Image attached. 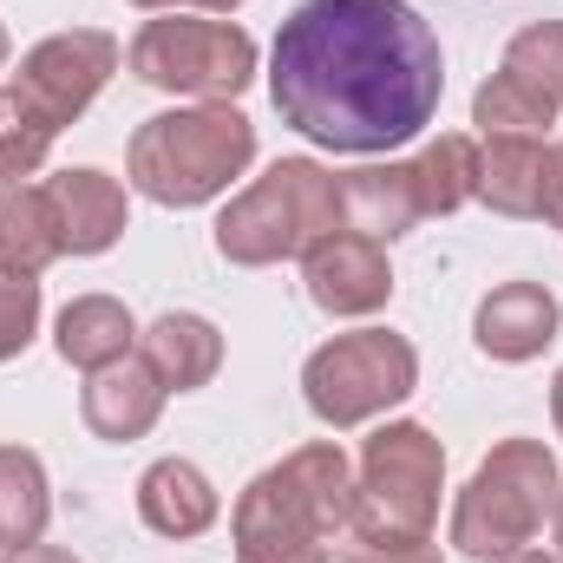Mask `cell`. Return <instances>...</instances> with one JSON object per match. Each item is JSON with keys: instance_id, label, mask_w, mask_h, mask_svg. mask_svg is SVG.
Masks as SVG:
<instances>
[{"instance_id": "6da1fadb", "label": "cell", "mask_w": 563, "mask_h": 563, "mask_svg": "<svg viewBox=\"0 0 563 563\" xmlns=\"http://www.w3.org/2000/svg\"><path fill=\"white\" fill-rule=\"evenodd\" d=\"M269 99L308 144L374 157L432 125L445 59L407 0H301L269 53Z\"/></svg>"}, {"instance_id": "7a4b0ae2", "label": "cell", "mask_w": 563, "mask_h": 563, "mask_svg": "<svg viewBox=\"0 0 563 563\" xmlns=\"http://www.w3.org/2000/svg\"><path fill=\"white\" fill-rule=\"evenodd\" d=\"M354 518V465L334 439L295 445L236 498V563H334V538Z\"/></svg>"}, {"instance_id": "3957f363", "label": "cell", "mask_w": 563, "mask_h": 563, "mask_svg": "<svg viewBox=\"0 0 563 563\" xmlns=\"http://www.w3.org/2000/svg\"><path fill=\"white\" fill-rule=\"evenodd\" d=\"M250 157H256V125L236 106H177L132 132L125 170L151 203L197 210L217 203L250 170Z\"/></svg>"}, {"instance_id": "277c9868", "label": "cell", "mask_w": 563, "mask_h": 563, "mask_svg": "<svg viewBox=\"0 0 563 563\" xmlns=\"http://www.w3.org/2000/svg\"><path fill=\"white\" fill-rule=\"evenodd\" d=\"M563 472L544 439H498L452 505V551L472 563H498L538 544L544 518L558 511Z\"/></svg>"}, {"instance_id": "5b68a950", "label": "cell", "mask_w": 563, "mask_h": 563, "mask_svg": "<svg viewBox=\"0 0 563 563\" xmlns=\"http://www.w3.org/2000/svg\"><path fill=\"white\" fill-rule=\"evenodd\" d=\"M334 230H341L334 170H321L314 157H276L243 197L223 203L217 256L236 263V269H269V263H288V256H308Z\"/></svg>"}, {"instance_id": "8992f818", "label": "cell", "mask_w": 563, "mask_h": 563, "mask_svg": "<svg viewBox=\"0 0 563 563\" xmlns=\"http://www.w3.org/2000/svg\"><path fill=\"white\" fill-rule=\"evenodd\" d=\"M420 387V354L407 334L394 328H361V334H334L308 354L301 367V400L308 413L334 432L380 420L387 407H400Z\"/></svg>"}, {"instance_id": "52a82bcc", "label": "cell", "mask_w": 563, "mask_h": 563, "mask_svg": "<svg viewBox=\"0 0 563 563\" xmlns=\"http://www.w3.org/2000/svg\"><path fill=\"white\" fill-rule=\"evenodd\" d=\"M132 73L157 92H177V99H203V106H230L236 92H250L256 79V40L236 26V20H184V13H164V20H144L139 40H132Z\"/></svg>"}, {"instance_id": "ba28073f", "label": "cell", "mask_w": 563, "mask_h": 563, "mask_svg": "<svg viewBox=\"0 0 563 563\" xmlns=\"http://www.w3.org/2000/svg\"><path fill=\"white\" fill-rule=\"evenodd\" d=\"M439 492H445V445L420 420H394L361 445L354 525H374V531H432Z\"/></svg>"}, {"instance_id": "9c48e42d", "label": "cell", "mask_w": 563, "mask_h": 563, "mask_svg": "<svg viewBox=\"0 0 563 563\" xmlns=\"http://www.w3.org/2000/svg\"><path fill=\"white\" fill-rule=\"evenodd\" d=\"M119 73V40L99 33V26H73V33H46L40 46L20 53V73H13V92L53 125H79V112L106 92V79Z\"/></svg>"}, {"instance_id": "30bf717a", "label": "cell", "mask_w": 563, "mask_h": 563, "mask_svg": "<svg viewBox=\"0 0 563 563\" xmlns=\"http://www.w3.org/2000/svg\"><path fill=\"white\" fill-rule=\"evenodd\" d=\"M301 282H308V301L334 321H361V314H380L394 301V263L380 243L367 236H321L308 256H301Z\"/></svg>"}, {"instance_id": "8fae6325", "label": "cell", "mask_w": 563, "mask_h": 563, "mask_svg": "<svg viewBox=\"0 0 563 563\" xmlns=\"http://www.w3.org/2000/svg\"><path fill=\"white\" fill-rule=\"evenodd\" d=\"M558 328H563V308L544 282H498V288L478 301V314H472L478 354H492V361H505V367L538 361V354L558 341Z\"/></svg>"}, {"instance_id": "7c38bea8", "label": "cell", "mask_w": 563, "mask_h": 563, "mask_svg": "<svg viewBox=\"0 0 563 563\" xmlns=\"http://www.w3.org/2000/svg\"><path fill=\"white\" fill-rule=\"evenodd\" d=\"M46 197H53V217H59V250L66 256H106L119 236H125V223H132V210H125V184L119 177H106V170H59V177H46Z\"/></svg>"}, {"instance_id": "4fadbf2b", "label": "cell", "mask_w": 563, "mask_h": 563, "mask_svg": "<svg viewBox=\"0 0 563 563\" xmlns=\"http://www.w3.org/2000/svg\"><path fill=\"white\" fill-rule=\"evenodd\" d=\"M334 210H341V230L347 236H367V243H394L413 223H426L420 197H413V164H361V170H341L334 177Z\"/></svg>"}, {"instance_id": "5bb4252c", "label": "cell", "mask_w": 563, "mask_h": 563, "mask_svg": "<svg viewBox=\"0 0 563 563\" xmlns=\"http://www.w3.org/2000/svg\"><path fill=\"white\" fill-rule=\"evenodd\" d=\"M478 203H492L498 217H544L551 203V144L525 139V132H498L478 144Z\"/></svg>"}, {"instance_id": "9a60e30c", "label": "cell", "mask_w": 563, "mask_h": 563, "mask_svg": "<svg viewBox=\"0 0 563 563\" xmlns=\"http://www.w3.org/2000/svg\"><path fill=\"white\" fill-rule=\"evenodd\" d=\"M79 413H86V426H92L99 439H112V445L144 439V432L157 426V413H164V380L151 374V361H144V354H125V361H112V367L86 374Z\"/></svg>"}, {"instance_id": "2e32d148", "label": "cell", "mask_w": 563, "mask_h": 563, "mask_svg": "<svg viewBox=\"0 0 563 563\" xmlns=\"http://www.w3.org/2000/svg\"><path fill=\"white\" fill-rule=\"evenodd\" d=\"M139 347H144V361H151V374L164 380V394H197V387H210L217 367H223V334H217V321H203V314H190V308L157 314L139 334Z\"/></svg>"}, {"instance_id": "e0dca14e", "label": "cell", "mask_w": 563, "mask_h": 563, "mask_svg": "<svg viewBox=\"0 0 563 563\" xmlns=\"http://www.w3.org/2000/svg\"><path fill=\"white\" fill-rule=\"evenodd\" d=\"M139 518L157 538H203L217 525V485L190 459H157L139 478Z\"/></svg>"}, {"instance_id": "ac0fdd59", "label": "cell", "mask_w": 563, "mask_h": 563, "mask_svg": "<svg viewBox=\"0 0 563 563\" xmlns=\"http://www.w3.org/2000/svg\"><path fill=\"white\" fill-rule=\"evenodd\" d=\"M59 217L46 184H0V276L40 282L59 263Z\"/></svg>"}, {"instance_id": "d6986e66", "label": "cell", "mask_w": 563, "mask_h": 563, "mask_svg": "<svg viewBox=\"0 0 563 563\" xmlns=\"http://www.w3.org/2000/svg\"><path fill=\"white\" fill-rule=\"evenodd\" d=\"M53 341H59V361H66V367L99 374V367H112V361H125V354L139 347V321H132V308L112 301V295H79V301L59 308Z\"/></svg>"}, {"instance_id": "ffe728a7", "label": "cell", "mask_w": 563, "mask_h": 563, "mask_svg": "<svg viewBox=\"0 0 563 563\" xmlns=\"http://www.w3.org/2000/svg\"><path fill=\"white\" fill-rule=\"evenodd\" d=\"M53 518V492H46V465L26 445H0V551H26L46 538Z\"/></svg>"}, {"instance_id": "44dd1931", "label": "cell", "mask_w": 563, "mask_h": 563, "mask_svg": "<svg viewBox=\"0 0 563 563\" xmlns=\"http://www.w3.org/2000/svg\"><path fill=\"white\" fill-rule=\"evenodd\" d=\"M413 164V197H420V217H452L478 197V139L465 132H439Z\"/></svg>"}, {"instance_id": "7402d4cb", "label": "cell", "mask_w": 563, "mask_h": 563, "mask_svg": "<svg viewBox=\"0 0 563 563\" xmlns=\"http://www.w3.org/2000/svg\"><path fill=\"white\" fill-rule=\"evenodd\" d=\"M498 73H505L511 86H525L538 106L563 112V20H531L525 33H511Z\"/></svg>"}, {"instance_id": "603a6c76", "label": "cell", "mask_w": 563, "mask_h": 563, "mask_svg": "<svg viewBox=\"0 0 563 563\" xmlns=\"http://www.w3.org/2000/svg\"><path fill=\"white\" fill-rule=\"evenodd\" d=\"M53 139H59V132H53L13 86H0V184H26V177L46 164Z\"/></svg>"}, {"instance_id": "cb8c5ba5", "label": "cell", "mask_w": 563, "mask_h": 563, "mask_svg": "<svg viewBox=\"0 0 563 563\" xmlns=\"http://www.w3.org/2000/svg\"><path fill=\"white\" fill-rule=\"evenodd\" d=\"M472 125L485 132V139H498V132H525V139H538L544 125H558V112L551 106H538L525 86H511L505 73H492L478 92H472Z\"/></svg>"}, {"instance_id": "d4e9b609", "label": "cell", "mask_w": 563, "mask_h": 563, "mask_svg": "<svg viewBox=\"0 0 563 563\" xmlns=\"http://www.w3.org/2000/svg\"><path fill=\"white\" fill-rule=\"evenodd\" d=\"M334 544H341V563H445L432 531H374V525H354V518Z\"/></svg>"}, {"instance_id": "484cf974", "label": "cell", "mask_w": 563, "mask_h": 563, "mask_svg": "<svg viewBox=\"0 0 563 563\" xmlns=\"http://www.w3.org/2000/svg\"><path fill=\"white\" fill-rule=\"evenodd\" d=\"M33 334H40V282L0 276V361L26 354Z\"/></svg>"}, {"instance_id": "4316f807", "label": "cell", "mask_w": 563, "mask_h": 563, "mask_svg": "<svg viewBox=\"0 0 563 563\" xmlns=\"http://www.w3.org/2000/svg\"><path fill=\"white\" fill-rule=\"evenodd\" d=\"M0 563H86V558H73L59 544H26V551H0Z\"/></svg>"}, {"instance_id": "83f0119b", "label": "cell", "mask_w": 563, "mask_h": 563, "mask_svg": "<svg viewBox=\"0 0 563 563\" xmlns=\"http://www.w3.org/2000/svg\"><path fill=\"white\" fill-rule=\"evenodd\" d=\"M544 223L563 230V139L551 144V203H544Z\"/></svg>"}, {"instance_id": "f1b7e54d", "label": "cell", "mask_w": 563, "mask_h": 563, "mask_svg": "<svg viewBox=\"0 0 563 563\" xmlns=\"http://www.w3.org/2000/svg\"><path fill=\"white\" fill-rule=\"evenodd\" d=\"M498 563H563V551H531L525 544V551H511V558H498Z\"/></svg>"}, {"instance_id": "f546056e", "label": "cell", "mask_w": 563, "mask_h": 563, "mask_svg": "<svg viewBox=\"0 0 563 563\" xmlns=\"http://www.w3.org/2000/svg\"><path fill=\"white\" fill-rule=\"evenodd\" d=\"M190 7H197V13H210V20H223V13H236L243 0H190Z\"/></svg>"}, {"instance_id": "4dcf8cb0", "label": "cell", "mask_w": 563, "mask_h": 563, "mask_svg": "<svg viewBox=\"0 0 563 563\" xmlns=\"http://www.w3.org/2000/svg\"><path fill=\"white\" fill-rule=\"evenodd\" d=\"M551 413H558V432H563V374H558V387H551Z\"/></svg>"}, {"instance_id": "1f68e13d", "label": "cell", "mask_w": 563, "mask_h": 563, "mask_svg": "<svg viewBox=\"0 0 563 563\" xmlns=\"http://www.w3.org/2000/svg\"><path fill=\"white\" fill-rule=\"evenodd\" d=\"M132 7H151V13H164V7H177V0H132Z\"/></svg>"}, {"instance_id": "d6a6232c", "label": "cell", "mask_w": 563, "mask_h": 563, "mask_svg": "<svg viewBox=\"0 0 563 563\" xmlns=\"http://www.w3.org/2000/svg\"><path fill=\"white\" fill-rule=\"evenodd\" d=\"M551 525H558V544H563V492H558V511H551Z\"/></svg>"}, {"instance_id": "836d02e7", "label": "cell", "mask_w": 563, "mask_h": 563, "mask_svg": "<svg viewBox=\"0 0 563 563\" xmlns=\"http://www.w3.org/2000/svg\"><path fill=\"white\" fill-rule=\"evenodd\" d=\"M7 53H13V40H7V26H0V66H7Z\"/></svg>"}]
</instances>
